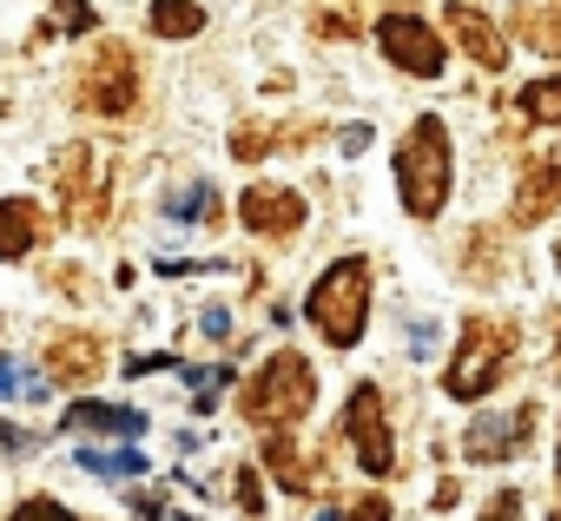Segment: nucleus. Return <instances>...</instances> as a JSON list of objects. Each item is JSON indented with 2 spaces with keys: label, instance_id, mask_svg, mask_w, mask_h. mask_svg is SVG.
Returning <instances> with one entry per match:
<instances>
[{
  "label": "nucleus",
  "instance_id": "nucleus-9",
  "mask_svg": "<svg viewBox=\"0 0 561 521\" xmlns=\"http://www.w3.org/2000/svg\"><path fill=\"white\" fill-rule=\"evenodd\" d=\"M238 218H244L251 231H264V238H291V231L305 224V198L285 192V185H251V192L238 198Z\"/></svg>",
  "mask_w": 561,
  "mask_h": 521
},
{
  "label": "nucleus",
  "instance_id": "nucleus-18",
  "mask_svg": "<svg viewBox=\"0 0 561 521\" xmlns=\"http://www.w3.org/2000/svg\"><path fill=\"white\" fill-rule=\"evenodd\" d=\"M264 462H271V475L277 482H285V488H298V495H311L318 482H311V468H305V455L285 442V429H277V436H264Z\"/></svg>",
  "mask_w": 561,
  "mask_h": 521
},
{
  "label": "nucleus",
  "instance_id": "nucleus-12",
  "mask_svg": "<svg viewBox=\"0 0 561 521\" xmlns=\"http://www.w3.org/2000/svg\"><path fill=\"white\" fill-rule=\"evenodd\" d=\"M548 211H561V172L554 165H535L515 192V224H541Z\"/></svg>",
  "mask_w": 561,
  "mask_h": 521
},
{
  "label": "nucleus",
  "instance_id": "nucleus-10",
  "mask_svg": "<svg viewBox=\"0 0 561 521\" xmlns=\"http://www.w3.org/2000/svg\"><path fill=\"white\" fill-rule=\"evenodd\" d=\"M528 429H535V409H515L508 422H502V416H482V422L469 429V442H462V455H469V462H495V455H522V449H528Z\"/></svg>",
  "mask_w": 561,
  "mask_h": 521
},
{
  "label": "nucleus",
  "instance_id": "nucleus-22",
  "mask_svg": "<svg viewBox=\"0 0 561 521\" xmlns=\"http://www.w3.org/2000/svg\"><path fill=\"white\" fill-rule=\"evenodd\" d=\"M14 521H73V514H67L54 495H34V501H21V508H14Z\"/></svg>",
  "mask_w": 561,
  "mask_h": 521
},
{
  "label": "nucleus",
  "instance_id": "nucleus-24",
  "mask_svg": "<svg viewBox=\"0 0 561 521\" xmlns=\"http://www.w3.org/2000/svg\"><path fill=\"white\" fill-rule=\"evenodd\" d=\"M351 521H390V501L383 495H364V501H351Z\"/></svg>",
  "mask_w": 561,
  "mask_h": 521
},
{
  "label": "nucleus",
  "instance_id": "nucleus-11",
  "mask_svg": "<svg viewBox=\"0 0 561 521\" xmlns=\"http://www.w3.org/2000/svg\"><path fill=\"white\" fill-rule=\"evenodd\" d=\"M449 34L469 47L476 67H508V40H502V27H495L489 14H476L469 0H456V8H449Z\"/></svg>",
  "mask_w": 561,
  "mask_h": 521
},
{
  "label": "nucleus",
  "instance_id": "nucleus-15",
  "mask_svg": "<svg viewBox=\"0 0 561 521\" xmlns=\"http://www.w3.org/2000/svg\"><path fill=\"white\" fill-rule=\"evenodd\" d=\"M73 429H87V436H139L146 429V416L139 409H113V403H73V416H67Z\"/></svg>",
  "mask_w": 561,
  "mask_h": 521
},
{
  "label": "nucleus",
  "instance_id": "nucleus-6",
  "mask_svg": "<svg viewBox=\"0 0 561 521\" xmlns=\"http://www.w3.org/2000/svg\"><path fill=\"white\" fill-rule=\"evenodd\" d=\"M344 436L357 442V462H364V475H390V462H397V442H390V422H383V390L377 383H357L351 390V403H344Z\"/></svg>",
  "mask_w": 561,
  "mask_h": 521
},
{
  "label": "nucleus",
  "instance_id": "nucleus-8",
  "mask_svg": "<svg viewBox=\"0 0 561 521\" xmlns=\"http://www.w3.org/2000/svg\"><path fill=\"white\" fill-rule=\"evenodd\" d=\"M60 192H67V211L73 224H100L106 218V192H100V146H67L60 159Z\"/></svg>",
  "mask_w": 561,
  "mask_h": 521
},
{
  "label": "nucleus",
  "instance_id": "nucleus-17",
  "mask_svg": "<svg viewBox=\"0 0 561 521\" xmlns=\"http://www.w3.org/2000/svg\"><path fill=\"white\" fill-rule=\"evenodd\" d=\"M515 40L535 54H561V8H522L515 14Z\"/></svg>",
  "mask_w": 561,
  "mask_h": 521
},
{
  "label": "nucleus",
  "instance_id": "nucleus-23",
  "mask_svg": "<svg viewBox=\"0 0 561 521\" xmlns=\"http://www.w3.org/2000/svg\"><path fill=\"white\" fill-rule=\"evenodd\" d=\"M482 521H522V495H515V488H502V495L482 508Z\"/></svg>",
  "mask_w": 561,
  "mask_h": 521
},
{
  "label": "nucleus",
  "instance_id": "nucleus-7",
  "mask_svg": "<svg viewBox=\"0 0 561 521\" xmlns=\"http://www.w3.org/2000/svg\"><path fill=\"white\" fill-rule=\"evenodd\" d=\"M377 40H383V54H390L403 73H416V80H436V73L449 67V47H443L436 27H423L416 14H383V21H377Z\"/></svg>",
  "mask_w": 561,
  "mask_h": 521
},
{
  "label": "nucleus",
  "instance_id": "nucleus-1",
  "mask_svg": "<svg viewBox=\"0 0 561 521\" xmlns=\"http://www.w3.org/2000/svg\"><path fill=\"white\" fill-rule=\"evenodd\" d=\"M311 403H318V377H311V363L298 357V350H277L244 390H238V416L251 422V429H264V436H277V429H298V416H311Z\"/></svg>",
  "mask_w": 561,
  "mask_h": 521
},
{
  "label": "nucleus",
  "instance_id": "nucleus-3",
  "mask_svg": "<svg viewBox=\"0 0 561 521\" xmlns=\"http://www.w3.org/2000/svg\"><path fill=\"white\" fill-rule=\"evenodd\" d=\"M305 317L318 324V337L331 350H351L364 337V317H370V265H364V257H337V265L311 285Z\"/></svg>",
  "mask_w": 561,
  "mask_h": 521
},
{
  "label": "nucleus",
  "instance_id": "nucleus-19",
  "mask_svg": "<svg viewBox=\"0 0 561 521\" xmlns=\"http://www.w3.org/2000/svg\"><path fill=\"white\" fill-rule=\"evenodd\" d=\"M80 468H93V475H139L146 455L139 449H80Z\"/></svg>",
  "mask_w": 561,
  "mask_h": 521
},
{
  "label": "nucleus",
  "instance_id": "nucleus-4",
  "mask_svg": "<svg viewBox=\"0 0 561 521\" xmlns=\"http://www.w3.org/2000/svg\"><path fill=\"white\" fill-rule=\"evenodd\" d=\"M508 357H515V331L502 324V317H469L462 324V344H456V357H449V396L456 403H482L502 377H508Z\"/></svg>",
  "mask_w": 561,
  "mask_h": 521
},
{
  "label": "nucleus",
  "instance_id": "nucleus-14",
  "mask_svg": "<svg viewBox=\"0 0 561 521\" xmlns=\"http://www.w3.org/2000/svg\"><path fill=\"white\" fill-rule=\"evenodd\" d=\"M47 363H54V383H93V370H100V344H93V337H54Z\"/></svg>",
  "mask_w": 561,
  "mask_h": 521
},
{
  "label": "nucleus",
  "instance_id": "nucleus-21",
  "mask_svg": "<svg viewBox=\"0 0 561 521\" xmlns=\"http://www.w3.org/2000/svg\"><path fill=\"white\" fill-rule=\"evenodd\" d=\"M54 27H67V34H87V27H93V8H87V0H54ZM54 27H41V40H47Z\"/></svg>",
  "mask_w": 561,
  "mask_h": 521
},
{
  "label": "nucleus",
  "instance_id": "nucleus-25",
  "mask_svg": "<svg viewBox=\"0 0 561 521\" xmlns=\"http://www.w3.org/2000/svg\"><path fill=\"white\" fill-rule=\"evenodd\" d=\"M548 521H561V508H554V514H548Z\"/></svg>",
  "mask_w": 561,
  "mask_h": 521
},
{
  "label": "nucleus",
  "instance_id": "nucleus-13",
  "mask_svg": "<svg viewBox=\"0 0 561 521\" xmlns=\"http://www.w3.org/2000/svg\"><path fill=\"white\" fill-rule=\"evenodd\" d=\"M41 244V211L27 198H0V257H27Z\"/></svg>",
  "mask_w": 561,
  "mask_h": 521
},
{
  "label": "nucleus",
  "instance_id": "nucleus-5",
  "mask_svg": "<svg viewBox=\"0 0 561 521\" xmlns=\"http://www.w3.org/2000/svg\"><path fill=\"white\" fill-rule=\"evenodd\" d=\"M80 106L100 113V119H126L139 106V67L126 47H100L87 67H80Z\"/></svg>",
  "mask_w": 561,
  "mask_h": 521
},
{
  "label": "nucleus",
  "instance_id": "nucleus-16",
  "mask_svg": "<svg viewBox=\"0 0 561 521\" xmlns=\"http://www.w3.org/2000/svg\"><path fill=\"white\" fill-rule=\"evenodd\" d=\"M146 27H152L159 40H192V34L205 27V8H198V0H152Z\"/></svg>",
  "mask_w": 561,
  "mask_h": 521
},
{
  "label": "nucleus",
  "instance_id": "nucleus-20",
  "mask_svg": "<svg viewBox=\"0 0 561 521\" xmlns=\"http://www.w3.org/2000/svg\"><path fill=\"white\" fill-rule=\"evenodd\" d=\"M522 113L541 119V126H561V80H535V86H522Z\"/></svg>",
  "mask_w": 561,
  "mask_h": 521
},
{
  "label": "nucleus",
  "instance_id": "nucleus-2",
  "mask_svg": "<svg viewBox=\"0 0 561 521\" xmlns=\"http://www.w3.org/2000/svg\"><path fill=\"white\" fill-rule=\"evenodd\" d=\"M449 178H456V165H449V126L436 113H423L403 132V146H397V192H403L410 218H436L449 205Z\"/></svg>",
  "mask_w": 561,
  "mask_h": 521
}]
</instances>
